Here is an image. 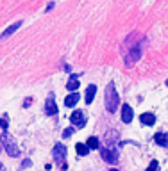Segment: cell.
Wrapping results in <instances>:
<instances>
[{
    "label": "cell",
    "instance_id": "1",
    "mask_svg": "<svg viewBox=\"0 0 168 171\" xmlns=\"http://www.w3.org/2000/svg\"><path fill=\"white\" fill-rule=\"evenodd\" d=\"M118 105H120V98H118V93H116L115 84L111 82V84H107V87H106V111L113 114L118 109Z\"/></svg>",
    "mask_w": 168,
    "mask_h": 171
},
{
    "label": "cell",
    "instance_id": "2",
    "mask_svg": "<svg viewBox=\"0 0 168 171\" xmlns=\"http://www.w3.org/2000/svg\"><path fill=\"white\" fill-rule=\"evenodd\" d=\"M0 146H4L6 151H7L9 157H18L20 155V148H18V144L15 142V139L7 134V132H4V134L0 135Z\"/></svg>",
    "mask_w": 168,
    "mask_h": 171
},
{
    "label": "cell",
    "instance_id": "3",
    "mask_svg": "<svg viewBox=\"0 0 168 171\" xmlns=\"http://www.w3.org/2000/svg\"><path fill=\"white\" fill-rule=\"evenodd\" d=\"M139 57H141V45L136 43V45H134V48H132L131 52L127 54V57H125V64H127V66H132Z\"/></svg>",
    "mask_w": 168,
    "mask_h": 171
},
{
    "label": "cell",
    "instance_id": "4",
    "mask_svg": "<svg viewBox=\"0 0 168 171\" xmlns=\"http://www.w3.org/2000/svg\"><path fill=\"white\" fill-rule=\"evenodd\" d=\"M52 155H54V159H56V162L63 164V160H65V157H66V146L61 144V142H56V146H54V150H52Z\"/></svg>",
    "mask_w": 168,
    "mask_h": 171
},
{
    "label": "cell",
    "instance_id": "5",
    "mask_svg": "<svg viewBox=\"0 0 168 171\" xmlns=\"http://www.w3.org/2000/svg\"><path fill=\"white\" fill-rule=\"evenodd\" d=\"M70 123L75 125V127H84V125H86V116H84V112H82V111H73V112L70 114Z\"/></svg>",
    "mask_w": 168,
    "mask_h": 171
},
{
    "label": "cell",
    "instance_id": "6",
    "mask_svg": "<svg viewBox=\"0 0 168 171\" xmlns=\"http://www.w3.org/2000/svg\"><path fill=\"white\" fill-rule=\"evenodd\" d=\"M100 155H102V159L107 164H116L118 162L116 151H115V150H111V148H100Z\"/></svg>",
    "mask_w": 168,
    "mask_h": 171
},
{
    "label": "cell",
    "instance_id": "7",
    "mask_svg": "<svg viewBox=\"0 0 168 171\" xmlns=\"http://www.w3.org/2000/svg\"><path fill=\"white\" fill-rule=\"evenodd\" d=\"M45 112L48 114V116H56V114H57V105H56V100H54L52 94L47 98V102H45Z\"/></svg>",
    "mask_w": 168,
    "mask_h": 171
},
{
    "label": "cell",
    "instance_id": "8",
    "mask_svg": "<svg viewBox=\"0 0 168 171\" xmlns=\"http://www.w3.org/2000/svg\"><path fill=\"white\" fill-rule=\"evenodd\" d=\"M122 121L124 123H131L132 121V107L127 105V103H124V107H122Z\"/></svg>",
    "mask_w": 168,
    "mask_h": 171
},
{
    "label": "cell",
    "instance_id": "9",
    "mask_svg": "<svg viewBox=\"0 0 168 171\" xmlns=\"http://www.w3.org/2000/svg\"><path fill=\"white\" fill-rule=\"evenodd\" d=\"M22 27V21H16V23H13V25H9L4 32H2V36H0V39H7L9 36L13 34V32H16V28Z\"/></svg>",
    "mask_w": 168,
    "mask_h": 171
},
{
    "label": "cell",
    "instance_id": "10",
    "mask_svg": "<svg viewBox=\"0 0 168 171\" xmlns=\"http://www.w3.org/2000/svg\"><path fill=\"white\" fill-rule=\"evenodd\" d=\"M139 121L143 123V125H147V127H150V125H154L156 123V114L152 112H145L139 116Z\"/></svg>",
    "mask_w": 168,
    "mask_h": 171
},
{
    "label": "cell",
    "instance_id": "11",
    "mask_svg": "<svg viewBox=\"0 0 168 171\" xmlns=\"http://www.w3.org/2000/svg\"><path fill=\"white\" fill-rule=\"evenodd\" d=\"M66 87H68V91H72V93H75L77 89H79V80H77V75H75V73L70 75V80H68Z\"/></svg>",
    "mask_w": 168,
    "mask_h": 171
},
{
    "label": "cell",
    "instance_id": "12",
    "mask_svg": "<svg viewBox=\"0 0 168 171\" xmlns=\"http://www.w3.org/2000/svg\"><path fill=\"white\" fill-rule=\"evenodd\" d=\"M79 102V93H72L65 98V105L66 107H75V103Z\"/></svg>",
    "mask_w": 168,
    "mask_h": 171
},
{
    "label": "cell",
    "instance_id": "13",
    "mask_svg": "<svg viewBox=\"0 0 168 171\" xmlns=\"http://www.w3.org/2000/svg\"><path fill=\"white\" fill-rule=\"evenodd\" d=\"M154 142H156V144H159V146H166V144H168V135L163 134V132H159V134L154 135Z\"/></svg>",
    "mask_w": 168,
    "mask_h": 171
},
{
    "label": "cell",
    "instance_id": "14",
    "mask_svg": "<svg viewBox=\"0 0 168 171\" xmlns=\"http://www.w3.org/2000/svg\"><path fill=\"white\" fill-rule=\"evenodd\" d=\"M95 93H97V86L95 84H89L88 89H86V103H91V102H93Z\"/></svg>",
    "mask_w": 168,
    "mask_h": 171
},
{
    "label": "cell",
    "instance_id": "15",
    "mask_svg": "<svg viewBox=\"0 0 168 171\" xmlns=\"http://www.w3.org/2000/svg\"><path fill=\"white\" fill-rule=\"evenodd\" d=\"M75 151H77V155L86 157L89 153V148L86 146V144H82V142H77V144H75Z\"/></svg>",
    "mask_w": 168,
    "mask_h": 171
},
{
    "label": "cell",
    "instance_id": "16",
    "mask_svg": "<svg viewBox=\"0 0 168 171\" xmlns=\"http://www.w3.org/2000/svg\"><path fill=\"white\" fill-rule=\"evenodd\" d=\"M86 146H88L89 150H98L100 148V141H98L97 137H89L88 141H86Z\"/></svg>",
    "mask_w": 168,
    "mask_h": 171
},
{
    "label": "cell",
    "instance_id": "17",
    "mask_svg": "<svg viewBox=\"0 0 168 171\" xmlns=\"http://www.w3.org/2000/svg\"><path fill=\"white\" fill-rule=\"evenodd\" d=\"M157 169H159V162L157 160H152L148 164V168H147V171H157Z\"/></svg>",
    "mask_w": 168,
    "mask_h": 171
},
{
    "label": "cell",
    "instance_id": "18",
    "mask_svg": "<svg viewBox=\"0 0 168 171\" xmlns=\"http://www.w3.org/2000/svg\"><path fill=\"white\" fill-rule=\"evenodd\" d=\"M0 128H2L4 132L7 130V118H6V116H2V118H0Z\"/></svg>",
    "mask_w": 168,
    "mask_h": 171
},
{
    "label": "cell",
    "instance_id": "19",
    "mask_svg": "<svg viewBox=\"0 0 168 171\" xmlns=\"http://www.w3.org/2000/svg\"><path fill=\"white\" fill-rule=\"evenodd\" d=\"M72 134H73V128H70V127H68V128L65 130V132H63V137H70Z\"/></svg>",
    "mask_w": 168,
    "mask_h": 171
},
{
    "label": "cell",
    "instance_id": "20",
    "mask_svg": "<svg viewBox=\"0 0 168 171\" xmlns=\"http://www.w3.org/2000/svg\"><path fill=\"white\" fill-rule=\"evenodd\" d=\"M30 164H32V162H30L29 159H25V160L22 162V168H27V166H30Z\"/></svg>",
    "mask_w": 168,
    "mask_h": 171
},
{
    "label": "cell",
    "instance_id": "21",
    "mask_svg": "<svg viewBox=\"0 0 168 171\" xmlns=\"http://www.w3.org/2000/svg\"><path fill=\"white\" fill-rule=\"evenodd\" d=\"M0 171H4V166H2V162H0Z\"/></svg>",
    "mask_w": 168,
    "mask_h": 171
},
{
    "label": "cell",
    "instance_id": "22",
    "mask_svg": "<svg viewBox=\"0 0 168 171\" xmlns=\"http://www.w3.org/2000/svg\"><path fill=\"white\" fill-rule=\"evenodd\" d=\"M109 171H118V169H109Z\"/></svg>",
    "mask_w": 168,
    "mask_h": 171
},
{
    "label": "cell",
    "instance_id": "23",
    "mask_svg": "<svg viewBox=\"0 0 168 171\" xmlns=\"http://www.w3.org/2000/svg\"><path fill=\"white\" fill-rule=\"evenodd\" d=\"M166 86H168V80H166Z\"/></svg>",
    "mask_w": 168,
    "mask_h": 171
},
{
    "label": "cell",
    "instance_id": "24",
    "mask_svg": "<svg viewBox=\"0 0 168 171\" xmlns=\"http://www.w3.org/2000/svg\"><path fill=\"white\" fill-rule=\"evenodd\" d=\"M166 146H168V144H166Z\"/></svg>",
    "mask_w": 168,
    "mask_h": 171
}]
</instances>
